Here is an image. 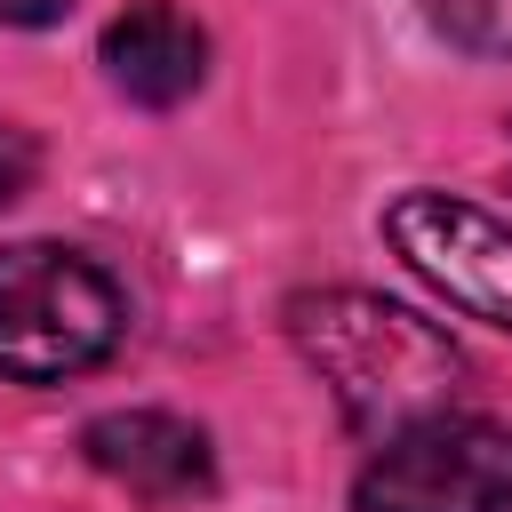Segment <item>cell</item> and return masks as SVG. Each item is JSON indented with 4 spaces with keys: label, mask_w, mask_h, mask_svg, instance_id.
Here are the masks:
<instances>
[{
    "label": "cell",
    "mask_w": 512,
    "mask_h": 512,
    "mask_svg": "<svg viewBox=\"0 0 512 512\" xmlns=\"http://www.w3.org/2000/svg\"><path fill=\"white\" fill-rule=\"evenodd\" d=\"M280 320L360 440L440 416L464 392V352L448 344V328H432L408 304H384L368 288H304V296H288Z\"/></svg>",
    "instance_id": "6da1fadb"
},
{
    "label": "cell",
    "mask_w": 512,
    "mask_h": 512,
    "mask_svg": "<svg viewBox=\"0 0 512 512\" xmlns=\"http://www.w3.org/2000/svg\"><path fill=\"white\" fill-rule=\"evenodd\" d=\"M128 304L120 280L64 248V240H16L0 248V376L8 384H64L120 352Z\"/></svg>",
    "instance_id": "7a4b0ae2"
},
{
    "label": "cell",
    "mask_w": 512,
    "mask_h": 512,
    "mask_svg": "<svg viewBox=\"0 0 512 512\" xmlns=\"http://www.w3.org/2000/svg\"><path fill=\"white\" fill-rule=\"evenodd\" d=\"M352 512H512V424L440 408L376 440Z\"/></svg>",
    "instance_id": "3957f363"
},
{
    "label": "cell",
    "mask_w": 512,
    "mask_h": 512,
    "mask_svg": "<svg viewBox=\"0 0 512 512\" xmlns=\"http://www.w3.org/2000/svg\"><path fill=\"white\" fill-rule=\"evenodd\" d=\"M384 240L440 304L512 336V224L496 208L440 184H408L384 200Z\"/></svg>",
    "instance_id": "277c9868"
},
{
    "label": "cell",
    "mask_w": 512,
    "mask_h": 512,
    "mask_svg": "<svg viewBox=\"0 0 512 512\" xmlns=\"http://www.w3.org/2000/svg\"><path fill=\"white\" fill-rule=\"evenodd\" d=\"M80 456L120 480L128 496L144 504H192V496H216V448L192 416H168V408H112L80 432Z\"/></svg>",
    "instance_id": "5b68a950"
},
{
    "label": "cell",
    "mask_w": 512,
    "mask_h": 512,
    "mask_svg": "<svg viewBox=\"0 0 512 512\" xmlns=\"http://www.w3.org/2000/svg\"><path fill=\"white\" fill-rule=\"evenodd\" d=\"M104 80L128 96V104H144V112H168V104H184V96H200V80H208V32L176 8V0H136V8H120L112 24H104Z\"/></svg>",
    "instance_id": "8992f818"
},
{
    "label": "cell",
    "mask_w": 512,
    "mask_h": 512,
    "mask_svg": "<svg viewBox=\"0 0 512 512\" xmlns=\"http://www.w3.org/2000/svg\"><path fill=\"white\" fill-rule=\"evenodd\" d=\"M424 24L488 64H512V0H424Z\"/></svg>",
    "instance_id": "52a82bcc"
},
{
    "label": "cell",
    "mask_w": 512,
    "mask_h": 512,
    "mask_svg": "<svg viewBox=\"0 0 512 512\" xmlns=\"http://www.w3.org/2000/svg\"><path fill=\"white\" fill-rule=\"evenodd\" d=\"M32 176H40V144H32V128L0 120V208H8V200H24V192H32Z\"/></svg>",
    "instance_id": "ba28073f"
},
{
    "label": "cell",
    "mask_w": 512,
    "mask_h": 512,
    "mask_svg": "<svg viewBox=\"0 0 512 512\" xmlns=\"http://www.w3.org/2000/svg\"><path fill=\"white\" fill-rule=\"evenodd\" d=\"M64 16H72V0H0V24H16V32H48Z\"/></svg>",
    "instance_id": "9c48e42d"
}]
</instances>
